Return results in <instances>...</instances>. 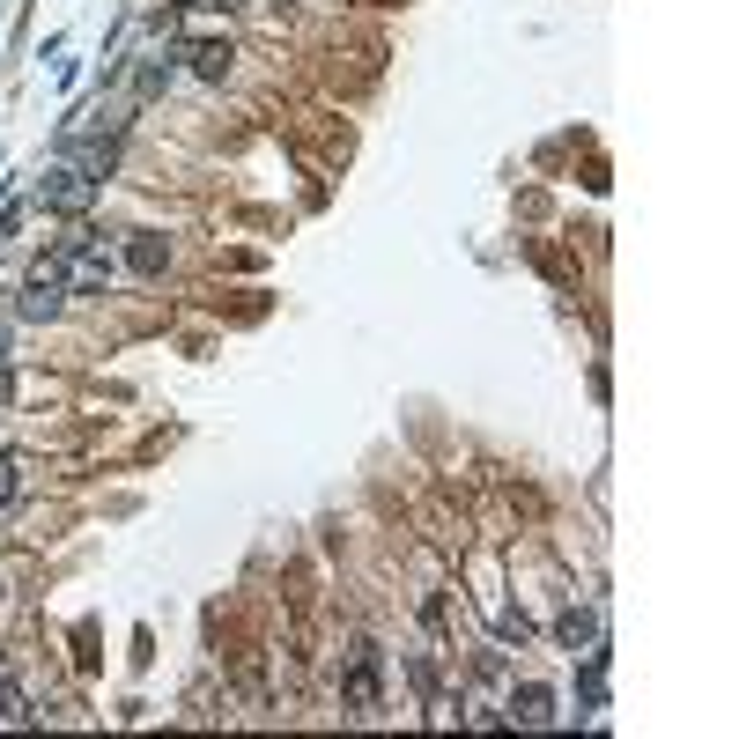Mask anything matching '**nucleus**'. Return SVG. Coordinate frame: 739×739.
<instances>
[{
	"mask_svg": "<svg viewBox=\"0 0 739 739\" xmlns=\"http://www.w3.org/2000/svg\"><path fill=\"white\" fill-rule=\"evenodd\" d=\"M15 496V459H0V503Z\"/></svg>",
	"mask_w": 739,
	"mask_h": 739,
	"instance_id": "nucleus-4",
	"label": "nucleus"
},
{
	"mask_svg": "<svg viewBox=\"0 0 739 739\" xmlns=\"http://www.w3.org/2000/svg\"><path fill=\"white\" fill-rule=\"evenodd\" d=\"M45 200H52V207H82V200H89V178H74V170H60V178L45 185Z\"/></svg>",
	"mask_w": 739,
	"mask_h": 739,
	"instance_id": "nucleus-2",
	"label": "nucleus"
},
{
	"mask_svg": "<svg viewBox=\"0 0 739 739\" xmlns=\"http://www.w3.org/2000/svg\"><path fill=\"white\" fill-rule=\"evenodd\" d=\"M193 67L200 74H222V67H230V45H193Z\"/></svg>",
	"mask_w": 739,
	"mask_h": 739,
	"instance_id": "nucleus-3",
	"label": "nucleus"
},
{
	"mask_svg": "<svg viewBox=\"0 0 739 739\" xmlns=\"http://www.w3.org/2000/svg\"><path fill=\"white\" fill-rule=\"evenodd\" d=\"M355 710H377V651H370V643H363V651H355Z\"/></svg>",
	"mask_w": 739,
	"mask_h": 739,
	"instance_id": "nucleus-1",
	"label": "nucleus"
}]
</instances>
